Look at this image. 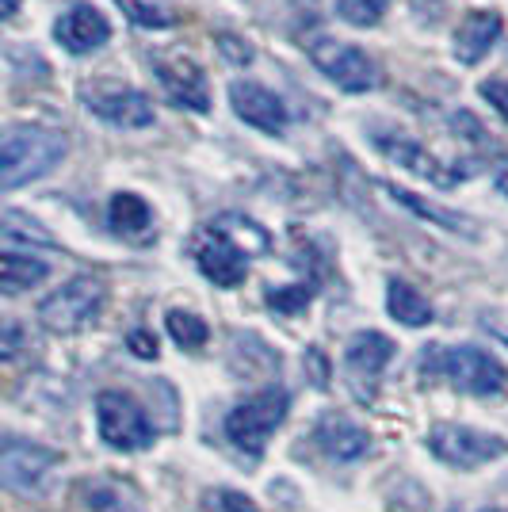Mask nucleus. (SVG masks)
Returning a JSON list of instances; mask_svg holds the SVG:
<instances>
[{
	"label": "nucleus",
	"instance_id": "obj_32",
	"mask_svg": "<svg viewBox=\"0 0 508 512\" xmlns=\"http://www.w3.org/2000/svg\"><path fill=\"white\" fill-rule=\"evenodd\" d=\"M493 176H497V188L508 195V157L501 161V165H497V172H493Z\"/></svg>",
	"mask_w": 508,
	"mask_h": 512
},
{
	"label": "nucleus",
	"instance_id": "obj_23",
	"mask_svg": "<svg viewBox=\"0 0 508 512\" xmlns=\"http://www.w3.org/2000/svg\"><path fill=\"white\" fill-rule=\"evenodd\" d=\"M165 329H169L172 341L180 344V348H188V352L203 348L207 337H211L207 321L199 318V314H188V310H169V314H165Z\"/></svg>",
	"mask_w": 508,
	"mask_h": 512
},
{
	"label": "nucleus",
	"instance_id": "obj_30",
	"mask_svg": "<svg viewBox=\"0 0 508 512\" xmlns=\"http://www.w3.org/2000/svg\"><path fill=\"white\" fill-rule=\"evenodd\" d=\"M218 50L237 65L249 62V46H241V39H233V35H218Z\"/></svg>",
	"mask_w": 508,
	"mask_h": 512
},
{
	"label": "nucleus",
	"instance_id": "obj_20",
	"mask_svg": "<svg viewBox=\"0 0 508 512\" xmlns=\"http://www.w3.org/2000/svg\"><path fill=\"white\" fill-rule=\"evenodd\" d=\"M107 222L119 237H146L153 230V211L146 199L130 192H115L107 203Z\"/></svg>",
	"mask_w": 508,
	"mask_h": 512
},
{
	"label": "nucleus",
	"instance_id": "obj_17",
	"mask_svg": "<svg viewBox=\"0 0 508 512\" xmlns=\"http://www.w3.org/2000/svg\"><path fill=\"white\" fill-rule=\"evenodd\" d=\"M394 341L390 337H382V333H356L352 344H348V352H344V360H348V371H352V379H367V383H375L382 371H386V363L394 360Z\"/></svg>",
	"mask_w": 508,
	"mask_h": 512
},
{
	"label": "nucleus",
	"instance_id": "obj_29",
	"mask_svg": "<svg viewBox=\"0 0 508 512\" xmlns=\"http://www.w3.org/2000/svg\"><path fill=\"white\" fill-rule=\"evenodd\" d=\"M306 367H310V379H314V386L329 383V360L321 356L318 348H310V352H306Z\"/></svg>",
	"mask_w": 508,
	"mask_h": 512
},
{
	"label": "nucleus",
	"instance_id": "obj_22",
	"mask_svg": "<svg viewBox=\"0 0 508 512\" xmlns=\"http://www.w3.org/2000/svg\"><path fill=\"white\" fill-rule=\"evenodd\" d=\"M88 509L92 512H146L142 497L123 486V482H96L88 490Z\"/></svg>",
	"mask_w": 508,
	"mask_h": 512
},
{
	"label": "nucleus",
	"instance_id": "obj_28",
	"mask_svg": "<svg viewBox=\"0 0 508 512\" xmlns=\"http://www.w3.org/2000/svg\"><path fill=\"white\" fill-rule=\"evenodd\" d=\"M214 501L222 505V512H256V505L245 497V493H214Z\"/></svg>",
	"mask_w": 508,
	"mask_h": 512
},
{
	"label": "nucleus",
	"instance_id": "obj_1",
	"mask_svg": "<svg viewBox=\"0 0 508 512\" xmlns=\"http://www.w3.org/2000/svg\"><path fill=\"white\" fill-rule=\"evenodd\" d=\"M65 153H69V138L62 130L35 127V123L0 130V195L16 192L50 169H58Z\"/></svg>",
	"mask_w": 508,
	"mask_h": 512
},
{
	"label": "nucleus",
	"instance_id": "obj_9",
	"mask_svg": "<svg viewBox=\"0 0 508 512\" xmlns=\"http://www.w3.org/2000/svg\"><path fill=\"white\" fill-rule=\"evenodd\" d=\"M310 58L344 92H367V88L379 85V69H375V62L363 54L360 46H344L337 39H318V43H310Z\"/></svg>",
	"mask_w": 508,
	"mask_h": 512
},
{
	"label": "nucleus",
	"instance_id": "obj_15",
	"mask_svg": "<svg viewBox=\"0 0 508 512\" xmlns=\"http://www.w3.org/2000/svg\"><path fill=\"white\" fill-rule=\"evenodd\" d=\"M54 39L69 54H92V50H100L111 39V23L92 4H77V8H69L62 20L54 23Z\"/></svg>",
	"mask_w": 508,
	"mask_h": 512
},
{
	"label": "nucleus",
	"instance_id": "obj_18",
	"mask_svg": "<svg viewBox=\"0 0 508 512\" xmlns=\"http://www.w3.org/2000/svg\"><path fill=\"white\" fill-rule=\"evenodd\" d=\"M50 276V264L27 253H0V295H23Z\"/></svg>",
	"mask_w": 508,
	"mask_h": 512
},
{
	"label": "nucleus",
	"instance_id": "obj_4",
	"mask_svg": "<svg viewBox=\"0 0 508 512\" xmlns=\"http://www.w3.org/2000/svg\"><path fill=\"white\" fill-rule=\"evenodd\" d=\"M107 287L96 276H73L39 302V321L50 333H77L100 314Z\"/></svg>",
	"mask_w": 508,
	"mask_h": 512
},
{
	"label": "nucleus",
	"instance_id": "obj_26",
	"mask_svg": "<svg viewBox=\"0 0 508 512\" xmlns=\"http://www.w3.org/2000/svg\"><path fill=\"white\" fill-rule=\"evenodd\" d=\"M127 348L138 360H157V341H153V333H146V329H134L127 337Z\"/></svg>",
	"mask_w": 508,
	"mask_h": 512
},
{
	"label": "nucleus",
	"instance_id": "obj_21",
	"mask_svg": "<svg viewBox=\"0 0 508 512\" xmlns=\"http://www.w3.org/2000/svg\"><path fill=\"white\" fill-rule=\"evenodd\" d=\"M386 192H390V199H394V203H402L405 211L421 214V218L436 222V226H444V230H455V234H463V237H474V222H470L466 214L447 211V207H436V203H428V199H421V195L405 192V188H398V184H386Z\"/></svg>",
	"mask_w": 508,
	"mask_h": 512
},
{
	"label": "nucleus",
	"instance_id": "obj_6",
	"mask_svg": "<svg viewBox=\"0 0 508 512\" xmlns=\"http://www.w3.org/2000/svg\"><path fill=\"white\" fill-rule=\"evenodd\" d=\"M428 448L432 455L447 463V467L459 470H478L501 459L508 451V444L493 432H482V428H466V425H436L428 432Z\"/></svg>",
	"mask_w": 508,
	"mask_h": 512
},
{
	"label": "nucleus",
	"instance_id": "obj_5",
	"mask_svg": "<svg viewBox=\"0 0 508 512\" xmlns=\"http://www.w3.org/2000/svg\"><path fill=\"white\" fill-rule=\"evenodd\" d=\"M96 425H100V440L115 451H146L157 436L146 409L123 390H104L96 398Z\"/></svg>",
	"mask_w": 508,
	"mask_h": 512
},
{
	"label": "nucleus",
	"instance_id": "obj_14",
	"mask_svg": "<svg viewBox=\"0 0 508 512\" xmlns=\"http://www.w3.org/2000/svg\"><path fill=\"white\" fill-rule=\"evenodd\" d=\"M230 104L249 127L264 130V134H283V127H287V107L264 85L237 81V85H230Z\"/></svg>",
	"mask_w": 508,
	"mask_h": 512
},
{
	"label": "nucleus",
	"instance_id": "obj_10",
	"mask_svg": "<svg viewBox=\"0 0 508 512\" xmlns=\"http://www.w3.org/2000/svg\"><path fill=\"white\" fill-rule=\"evenodd\" d=\"M195 264L199 272L211 279L214 287H241L249 276V256L233 245V237H226L218 226L207 230L195 245Z\"/></svg>",
	"mask_w": 508,
	"mask_h": 512
},
{
	"label": "nucleus",
	"instance_id": "obj_13",
	"mask_svg": "<svg viewBox=\"0 0 508 512\" xmlns=\"http://www.w3.org/2000/svg\"><path fill=\"white\" fill-rule=\"evenodd\" d=\"M371 142H375V150L386 153L394 165H402V169L417 172V176H424V180H432L436 188H455V184H459V176H455L451 169H444L432 153L424 150V146L409 142V138L394 134V130H386V134H371Z\"/></svg>",
	"mask_w": 508,
	"mask_h": 512
},
{
	"label": "nucleus",
	"instance_id": "obj_27",
	"mask_svg": "<svg viewBox=\"0 0 508 512\" xmlns=\"http://www.w3.org/2000/svg\"><path fill=\"white\" fill-rule=\"evenodd\" d=\"M482 96H486V104L497 107L501 119H508V81H486V85H482Z\"/></svg>",
	"mask_w": 508,
	"mask_h": 512
},
{
	"label": "nucleus",
	"instance_id": "obj_7",
	"mask_svg": "<svg viewBox=\"0 0 508 512\" xmlns=\"http://www.w3.org/2000/svg\"><path fill=\"white\" fill-rule=\"evenodd\" d=\"M432 356H436V367L466 394L489 398V394H501L508 386L505 363L497 360V356H489V352H482V348L459 344V348H444V352H432Z\"/></svg>",
	"mask_w": 508,
	"mask_h": 512
},
{
	"label": "nucleus",
	"instance_id": "obj_19",
	"mask_svg": "<svg viewBox=\"0 0 508 512\" xmlns=\"http://www.w3.org/2000/svg\"><path fill=\"white\" fill-rule=\"evenodd\" d=\"M386 314L398 321V325H409V329H421L432 321V306L421 291L405 279H390L386 283Z\"/></svg>",
	"mask_w": 508,
	"mask_h": 512
},
{
	"label": "nucleus",
	"instance_id": "obj_3",
	"mask_svg": "<svg viewBox=\"0 0 508 512\" xmlns=\"http://www.w3.org/2000/svg\"><path fill=\"white\" fill-rule=\"evenodd\" d=\"M58 463H62V455L35 444V440L0 436V490L35 497V493H43L50 486Z\"/></svg>",
	"mask_w": 508,
	"mask_h": 512
},
{
	"label": "nucleus",
	"instance_id": "obj_12",
	"mask_svg": "<svg viewBox=\"0 0 508 512\" xmlns=\"http://www.w3.org/2000/svg\"><path fill=\"white\" fill-rule=\"evenodd\" d=\"M314 444L333 463H356L371 448V436H367V428L348 421L344 413H325L314 425Z\"/></svg>",
	"mask_w": 508,
	"mask_h": 512
},
{
	"label": "nucleus",
	"instance_id": "obj_8",
	"mask_svg": "<svg viewBox=\"0 0 508 512\" xmlns=\"http://www.w3.org/2000/svg\"><path fill=\"white\" fill-rule=\"evenodd\" d=\"M81 100H85V107L96 119H104L111 127L142 130L153 123V104L138 88L123 85V81H85Z\"/></svg>",
	"mask_w": 508,
	"mask_h": 512
},
{
	"label": "nucleus",
	"instance_id": "obj_25",
	"mask_svg": "<svg viewBox=\"0 0 508 512\" xmlns=\"http://www.w3.org/2000/svg\"><path fill=\"white\" fill-rule=\"evenodd\" d=\"M268 306L279 310V314H298V310H306L310 306V287H272L268 291Z\"/></svg>",
	"mask_w": 508,
	"mask_h": 512
},
{
	"label": "nucleus",
	"instance_id": "obj_2",
	"mask_svg": "<svg viewBox=\"0 0 508 512\" xmlns=\"http://www.w3.org/2000/svg\"><path fill=\"white\" fill-rule=\"evenodd\" d=\"M287 406L291 398L283 386H268L253 398H245L241 406H233L226 417V436L233 440V448H241L245 455H260L264 444L272 440V432L283 425Z\"/></svg>",
	"mask_w": 508,
	"mask_h": 512
},
{
	"label": "nucleus",
	"instance_id": "obj_11",
	"mask_svg": "<svg viewBox=\"0 0 508 512\" xmlns=\"http://www.w3.org/2000/svg\"><path fill=\"white\" fill-rule=\"evenodd\" d=\"M153 73L165 88L176 107H188V111H207L211 107V88L203 69L188 58H153Z\"/></svg>",
	"mask_w": 508,
	"mask_h": 512
},
{
	"label": "nucleus",
	"instance_id": "obj_33",
	"mask_svg": "<svg viewBox=\"0 0 508 512\" xmlns=\"http://www.w3.org/2000/svg\"><path fill=\"white\" fill-rule=\"evenodd\" d=\"M16 12H20V0H0V20H8Z\"/></svg>",
	"mask_w": 508,
	"mask_h": 512
},
{
	"label": "nucleus",
	"instance_id": "obj_16",
	"mask_svg": "<svg viewBox=\"0 0 508 512\" xmlns=\"http://www.w3.org/2000/svg\"><path fill=\"white\" fill-rule=\"evenodd\" d=\"M501 31H505V20L497 16V12H470L463 23H459V31H455V54H459V62L474 65L482 62L493 43L501 39Z\"/></svg>",
	"mask_w": 508,
	"mask_h": 512
},
{
	"label": "nucleus",
	"instance_id": "obj_24",
	"mask_svg": "<svg viewBox=\"0 0 508 512\" xmlns=\"http://www.w3.org/2000/svg\"><path fill=\"white\" fill-rule=\"evenodd\" d=\"M390 0H337V16L344 23H356V27H371L382 20Z\"/></svg>",
	"mask_w": 508,
	"mask_h": 512
},
{
	"label": "nucleus",
	"instance_id": "obj_31",
	"mask_svg": "<svg viewBox=\"0 0 508 512\" xmlns=\"http://www.w3.org/2000/svg\"><path fill=\"white\" fill-rule=\"evenodd\" d=\"M486 325H489V333H497V337L508 344V314H489Z\"/></svg>",
	"mask_w": 508,
	"mask_h": 512
}]
</instances>
